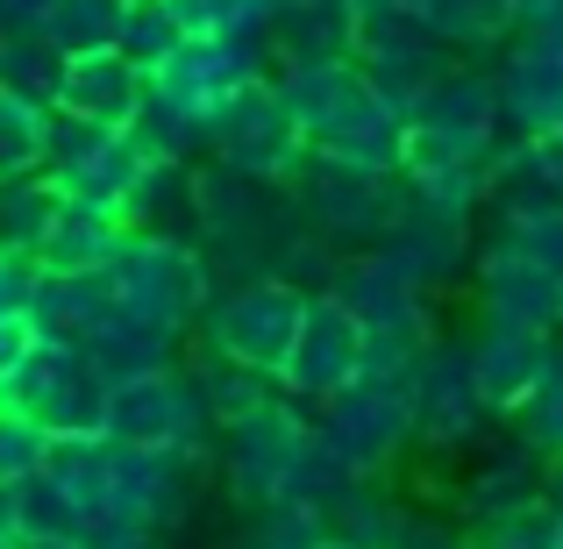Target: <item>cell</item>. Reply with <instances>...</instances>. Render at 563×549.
I'll return each instance as SVG.
<instances>
[]
</instances>
